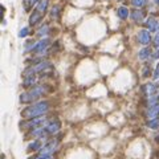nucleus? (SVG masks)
<instances>
[{
  "label": "nucleus",
  "mask_w": 159,
  "mask_h": 159,
  "mask_svg": "<svg viewBox=\"0 0 159 159\" xmlns=\"http://www.w3.org/2000/svg\"><path fill=\"white\" fill-rule=\"evenodd\" d=\"M49 108H51V104L48 101H40V102H36V104L28 106V108H25L21 111V115L26 119H33V118L43 117L44 114H47Z\"/></svg>",
  "instance_id": "nucleus-1"
},
{
  "label": "nucleus",
  "mask_w": 159,
  "mask_h": 159,
  "mask_svg": "<svg viewBox=\"0 0 159 159\" xmlns=\"http://www.w3.org/2000/svg\"><path fill=\"white\" fill-rule=\"evenodd\" d=\"M49 90V88L47 85H39V86H35V88H32L29 92H25L23 93L20 96V102L21 104H31L32 101L37 100V98H40L43 94H45Z\"/></svg>",
  "instance_id": "nucleus-2"
},
{
  "label": "nucleus",
  "mask_w": 159,
  "mask_h": 159,
  "mask_svg": "<svg viewBox=\"0 0 159 159\" xmlns=\"http://www.w3.org/2000/svg\"><path fill=\"white\" fill-rule=\"evenodd\" d=\"M48 68H51V62L49 61H40L39 64H36V65H32L29 68H26L24 70V73L23 76L25 77H29V76H35V73H39V72H43L45 69H48Z\"/></svg>",
  "instance_id": "nucleus-3"
},
{
  "label": "nucleus",
  "mask_w": 159,
  "mask_h": 159,
  "mask_svg": "<svg viewBox=\"0 0 159 159\" xmlns=\"http://www.w3.org/2000/svg\"><path fill=\"white\" fill-rule=\"evenodd\" d=\"M47 118L43 115V117H37V118H33V119H28L25 123H21L23 127H28V129H37V127H41L44 125H47Z\"/></svg>",
  "instance_id": "nucleus-4"
},
{
  "label": "nucleus",
  "mask_w": 159,
  "mask_h": 159,
  "mask_svg": "<svg viewBox=\"0 0 159 159\" xmlns=\"http://www.w3.org/2000/svg\"><path fill=\"white\" fill-rule=\"evenodd\" d=\"M45 129H47L48 134H56L61 129V123H60V121H52L45 125Z\"/></svg>",
  "instance_id": "nucleus-5"
},
{
  "label": "nucleus",
  "mask_w": 159,
  "mask_h": 159,
  "mask_svg": "<svg viewBox=\"0 0 159 159\" xmlns=\"http://www.w3.org/2000/svg\"><path fill=\"white\" fill-rule=\"evenodd\" d=\"M146 28L149 32H159V21L155 17H149L146 20Z\"/></svg>",
  "instance_id": "nucleus-6"
},
{
  "label": "nucleus",
  "mask_w": 159,
  "mask_h": 159,
  "mask_svg": "<svg viewBox=\"0 0 159 159\" xmlns=\"http://www.w3.org/2000/svg\"><path fill=\"white\" fill-rule=\"evenodd\" d=\"M138 39H139V43L142 45H149L150 41H151V36H150V32L146 31V29H142V31H139L138 33Z\"/></svg>",
  "instance_id": "nucleus-7"
},
{
  "label": "nucleus",
  "mask_w": 159,
  "mask_h": 159,
  "mask_svg": "<svg viewBox=\"0 0 159 159\" xmlns=\"http://www.w3.org/2000/svg\"><path fill=\"white\" fill-rule=\"evenodd\" d=\"M48 44H49V40H48V39L41 40V41H39V43L35 45V47H32V52H36V53L44 52V49L48 47Z\"/></svg>",
  "instance_id": "nucleus-8"
},
{
  "label": "nucleus",
  "mask_w": 159,
  "mask_h": 159,
  "mask_svg": "<svg viewBox=\"0 0 159 159\" xmlns=\"http://www.w3.org/2000/svg\"><path fill=\"white\" fill-rule=\"evenodd\" d=\"M157 89L158 88H157V85L155 84H147V85L143 86V93H145L147 97H151V96H154L155 94Z\"/></svg>",
  "instance_id": "nucleus-9"
},
{
  "label": "nucleus",
  "mask_w": 159,
  "mask_h": 159,
  "mask_svg": "<svg viewBox=\"0 0 159 159\" xmlns=\"http://www.w3.org/2000/svg\"><path fill=\"white\" fill-rule=\"evenodd\" d=\"M146 117H147V118H150V119L158 118V117H159V105L154 106V108H150L149 110H147V113H146Z\"/></svg>",
  "instance_id": "nucleus-10"
},
{
  "label": "nucleus",
  "mask_w": 159,
  "mask_h": 159,
  "mask_svg": "<svg viewBox=\"0 0 159 159\" xmlns=\"http://www.w3.org/2000/svg\"><path fill=\"white\" fill-rule=\"evenodd\" d=\"M43 147H44V145L41 143L40 139H36V141H33L32 143H29L28 151H40Z\"/></svg>",
  "instance_id": "nucleus-11"
},
{
  "label": "nucleus",
  "mask_w": 159,
  "mask_h": 159,
  "mask_svg": "<svg viewBox=\"0 0 159 159\" xmlns=\"http://www.w3.org/2000/svg\"><path fill=\"white\" fill-rule=\"evenodd\" d=\"M131 19L135 23H142L143 21V12H142V11H139V9L132 11V12H131Z\"/></svg>",
  "instance_id": "nucleus-12"
},
{
  "label": "nucleus",
  "mask_w": 159,
  "mask_h": 159,
  "mask_svg": "<svg viewBox=\"0 0 159 159\" xmlns=\"http://www.w3.org/2000/svg\"><path fill=\"white\" fill-rule=\"evenodd\" d=\"M35 82H36V77H35V76H29V77H25L24 78L23 86H24V88H31V86L35 85Z\"/></svg>",
  "instance_id": "nucleus-13"
},
{
  "label": "nucleus",
  "mask_w": 159,
  "mask_h": 159,
  "mask_svg": "<svg viewBox=\"0 0 159 159\" xmlns=\"http://www.w3.org/2000/svg\"><path fill=\"white\" fill-rule=\"evenodd\" d=\"M150 55H151V49L150 48H143L142 51H139L138 57H139V60H146Z\"/></svg>",
  "instance_id": "nucleus-14"
},
{
  "label": "nucleus",
  "mask_w": 159,
  "mask_h": 159,
  "mask_svg": "<svg viewBox=\"0 0 159 159\" xmlns=\"http://www.w3.org/2000/svg\"><path fill=\"white\" fill-rule=\"evenodd\" d=\"M49 5V0H40V3L37 4V11L39 12H45Z\"/></svg>",
  "instance_id": "nucleus-15"
},
{
  "label": "nucleus",
  "mask_w": 159,
  "mask_h": 159,
  "mask_svg": "<svg viewBox=\"0 0 159 159\" xmlns=\"http://www.w3.org/2000/svg\"><path fill=\"white\" fill-rule=\"evenodd\" d=\"M118 16L122 19V20H125V19H127L129 16V9L126 8V7H121V8H118Z\"/></svg>",
  "instance_id": "nucleus-16"
},
{
  "label": "nucleus",
  "mask_w": 159,
  "mask_h": 159,
  "mask_svg": "<svg viewBox=\"0 0 159 159\" xmlns=\"http://www.w3.org/2000/svg\"><path fill=\"white\" fill-rule=\"evenodd\" d=\"M41 20V13L39 12V11H36V12H33V15L31 16V19H29V23L33 25V24H36L37 21H40Z\"/></svg>",
  "instance_id": "nucleus-17"
},
{
  "label": "nucleus",
  "mask_w": 159,
  "mask_h": 159,
  "mask_svg": "<svg viewBox=\"0 0 159 159\" xmlns=\"http://www.w3.org/2000/svg\"><path fill=\"white\" fill-rule=\"evenodd\" d=\"M147 127L153 129V130H155V129H159V117L155 119H150L149 122H147Z\"/></svg>",
  "instance_id": "nucleus-18"
},
{
  "label": "nucleus",
  "mask_w": 159,
  "mask_h": 159,
  "mask_svg": "<svg viewBox=\"0 0 159 159\" xmlns=\"http://www.w3.org/2000/svg\"><path fill=\"white\" fill-rule=\"evenodd\" d=\"M51 16H52L53 19H56V20L58 19V16H60V7H58V5H55V7L52 8V13H51Z\"/></svg>",
  "instance_id": "nucleus-19"
},
{
  "label": "nucleus",
  "mask_w": 159,
  "mask_h": 159,
  "mask_svg": "<svg viewBox=\"0 0 159 159\" xmlns=\"http://www.w3.org/2000/svg\"><path fill=\"white\" fill-rule=\"evenodd\" d=\"M146 3H147V0H131V4L134 7H139V8L145 5Z\"/></svg>",
  "instance_id": "nucleus-20"
},
{
  "label": "nucleus",
  "mask_w": 159,
  "mask_h": 159,
  "mask_svg": "<svg viewBox=\"0 0 159 159\" xmlns=\"http://www.w3.org/2000/svg\"><path fill=\"white\" fill-rule=\"evenodd\" d=\"M48 31H49V26H48V25H45V26H43V28L40 29L37 35H39L40 37H43L44 35H48Z\"/></svg>",
  "instance_id": "nucleus-21"
},
{
  "label": "nucleus",
  "mask_w": 159,
  "mask_h": 159,
  "mask_svg": "<svg viewBox=\"0 0 159 159\" xmlns=\"http://www.w3.org/2000/svg\"><path fill=\"white\" fill-rule=\"evenodd\" d=\"M29 33V29H28V26H24V28L21 29L20 32H19V37H25L26 35Z\"/></svg>",
  "instance_id": "nucleus-22"
},
{
  "label": "nucleus",
  "mask_w": 159,
  "mask_h": 159,
  "mask_svg": "<svg viewBox=\"0 0 159 159\" xmlns=\"http://www.w3.org/2000/svg\"><path fill=\"white\" fill-rule=\"evenodd\" d=\"M150 72H151V69H150V66L147 65V66L145 68V69H143V77H149Z\"/></svg>",
  "instance_id": "nucleus-23"
},
{
  "label": "nucleus",
  "mask_w": 159,
  "mask_h": 159,
  "mask_svg": "<svg viewBox=\"0 0 159 159\" xmlns=\"http://www.w3.org/2000/svg\"><path fill=\"white\" fill-rule=\"evenodd\" d=\"M153 78H154V80H159V64L157 65V69H155V72H154Z\"/></svg>",
  "instance_id": "nucleus-24"
},
{
  "label": "nucleus",
  "mask_w": 159,
  "mask_h": 159,
  "mask_svg": "<svg viewBox=\"0 0 159 159\" xmlns=\"http://www.w3.org/2000/svg\"><path fill=\"white\" fill-rule=\"evenodd\" d=\"M35 159H52V155H39V157H36Z\"/></svg>",
  "instance_id": "nucleus-25"
},
{
  "label": "nucleus",
  "mask_w": 159,
  "mask_h": 159,
  "mask_svg": "<svg viewBox=\"0 0 159 159\" xmlns=\"http://www.w3.org/2000/svg\"><path fill=\"white\" fill-rule=\"evenodd\" d=\"M154 45L157 48H159V32L157 33V36H155V40H154Z\"/></svg>",
  "instance_id": "nucleus-26"
},
{
  "label": "nucleus",
  "mask_w": 159,
  "mask_h": 159,
  "mask_svg": "<svg viewBox=\"0 0 159 159\" xmlns=\"http://www.w3.org/2000/svg\"><path fill=\"white\" fill-rule=\"evenodd\" d=\"M153 58H159V49H158L157 52H155V55L153 56Z\"/></svg>",
  "instance_id": "nucleus-27"
},
{
  "label": "nucleus",
  "mask_w": 159,
  "mask_h": 159,
  "mask_svg": "<svg viewBox=\"0 0 159 159\" xmlns=\"http://www.w3.org/2000/svg\"><path fill=\"white\" fill-rule=\"evenodd\" d=\"M31 3L32 4H35V3H37V0H31Z\"/></svg>",
  "instance_id": "nucleus-28"
},
{
  "label": "nucleus",
  "mask_w": 159,
  "mask_h": 159,
  "mask_svg": "<svg viewBox=\"0 0 159 159\" xmlns=\"http://www.w3.org/2000/svg\"><path fill=\"white\" fill-rule=\"evenodd\" d=\"M157 3H158V4H159V0H157Z\"/></svg>",
  "instance_id": "nucleus-29"
}]
</instances>
